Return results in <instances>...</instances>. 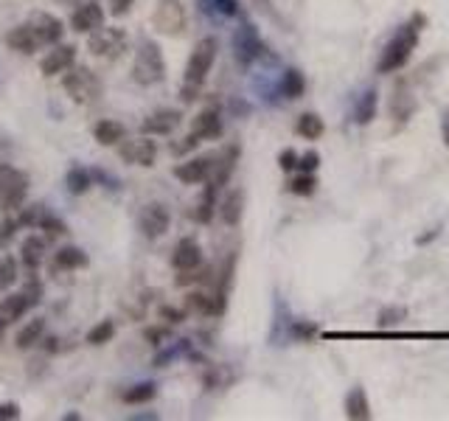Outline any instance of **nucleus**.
<instances>
[{"instance_id":"nucleus-1","label":"nucleus","mask_w":449,"mask_h":421,"mask_svg":"<svg viewBox=\"0 0 449 421\" xmlns=\"http://www.w3.org/2000/svg\"><path fill=\"white\" fill-rule=\"evenodd\" d=\"M424 23H427L424 14H413L410 23L401 26L393 34V39L388 42L382 57H379V65H377L379 73H396V70H401L407 62H410V57H413V51L419 46V31H421Z\"/></svg>"},{"instance_id":"nucleus-2","label":"nucleus","mask_w":449,"mask_h":421,"mask_svg":"<svg viewBox=\"0 0 449 421\" xmlns=\"http://www.w3.org/2000/svg\"><path fill=\"white\" fill-rule=\"evenodd\" d=\"M217 48H219L217 37H202L197 46H194V51H191V57H188V65H186V81H183L186 88H194V90L202 88V81H206V76H208L211 68H214Z\"/></svg>"},{"instance_id":"nucleus-3","label":"nucleus","mask_w":449,"mask_h":421,"mask_svg":"<svg viewBox=\"0 0 449 421\" xmlns=\"http://www.w3.org/2000/svg\"><path fill=\"white\" fill-rule=\"evenodd\" d=\"M132 76H135L138 84H143V88H149V84H157L163 76H166V62H163V54L157 48V42H152V39H143L141 42Z\"/></svg>"},{"instance_id":"nucleus-4","label":"nucleus","mask_w":449,"mask_h":421,"mask_svg":"<svg viewBox=\"0 0 449 421\" xmlns=\"http://www.w3.org/2000/svg\"><path fill=\"white\" fill-rule=\"evenodd\" d=\"M28 191V175L14 166H0V208L14 210L23 205Z\"/></svg>"},{"instance_id":"nucleus-5","label":"nucleus","mask_w":449,"mask_h":421,"mask_svg":"<svg viewBox=\"0 0 449 421\" xmlns=\"http://www.w3.org/2000/svg\"><path fill=\"white\" fill-rule=\"evenodd\" d=\"M62 88L68 90V96L76 101V104H90L101 96V81L88 70V68H73L65 81H62Z\"/></svg>"},{"instance_id":"nucleus-6","label":"nucleus","mask_w":449,"mask_h":421,"mask_svg":"<svg viewBox=\"0 0 449 421\" xmlns=\"http://www.w3.org/2000/svg\"><path fill=\"white\" fill-rule=\"evenodd\" d=\"M152 26L166 37H180L186 31V6L180 0H157Z\"/></svg>"},{"instance_id":"nucleus-7","label":"nucleus","mask_w":449,"mask_h":421,"mask_svg":"<svg viewBox=\"0 0 449 421\" xmlns=\"http://www.w3.org/2000/svg\"><path fill=\"white\" fill-rule=\"evenodd\" d=\"M90 51L96 54V57H107V59H112V57H121V51H124V46H127V34L121 31V28H96L93 34H90Z\"/></svg>"},{"instance_id":"nucleus-8","label":"nucleus","mask_w":449,"mask_h":421,"mask_svg":"<svg viewBox=\"0 0 449 421\" xmlns=\"http://www.w3.org/2000/svg\"><path fill=\"white\" fill-rule=\"evenodd\" d=\"M233 51H236V59L241 65H250L253 59L261 57L264 46H261V39H259V34H256V28L250 23H241L236 28V34H233Z\"/></svg>"},{"instance_id":"nucleus-9","label":"nucleus","mask_w":449,"mask_h":421,"mask_svg":"<svg viewBox=\"0 0 449 421\" xmlns=\"http://www.w3.org/2000/svg\"><path fill=\"white\" fill-rule=\"evenodd\" d=\"M172 225V214H169V208L166 205H160V202H149L143 210H141V231L146 239H157L169 231Z\"/></svg>"},{"instance_id":"nucleus-10","label":"nucleus","mask_w":449,"mask_h":421,"mask_svg":"<svg viewBox=\"0 0 449 421\" xmlns=\"http://www.w3.org/2000/svg\"><path fill=\"white\" fill-rule=\"evenodd\" d=\"M118 155L124 157L127 163H132V166H152L154 157H157V146L149 138H135V141H124V144H121L118 146Z\"/></svg>"},{"instance_id":"nucleus-11","label":"nucleus","mask_w":449,"mask_h":421,"mask_svg":"<svg viewBox=\"0 0 449 421\" xmlns=\"http://www.w3.org/2000/svg\"><path fill=\"white\" fill-rule=\"evenodd\" d=\"M28 26H31V31L37 34L39 46H54V42H59L62 34H65L62 20L54 17V14H34V17L28 20Z\"/></svg>"},{"instance_id":"nucleus-12","label":"nucleus","mask_w":449,"mask_h":421,"mask_svg":"<svg viewBox=\"0 0 449 421\" xmlns=\"http://www.w3.org/2000/svg\"><path fill=\"white\" fill-rule=\"evenodd\" d=\"M211 168H214V157H194V160H186L174 168V177L186 186H194V183H202L211 177Z\"/></svg>"},{"instance_id":"nucleus-13","label":"nucleus","mask_w":449,"mask_h":421,"mask_svg":"<svg viewBox=\"0 0 449 421\" xmlns=\"http://www.w3.org/2000/svg\"><path fill=\"white\" fill-rule=\"evenodd\" d=\"M101 23H104V12L99 3H85L70 14L73 31H81V34H93L96 28H101Z\"/></svg>"},{"instance_id":"nucleus-14","label":"nucleus","mask_w":449,"mask_h":421,"mask_svg":"<svg viewBox=\"0 0 449 421\" xmlns=\"http://www.w3.org/2000/svg\"><path fill=\"white\" fill-rule=\"evenodd\" d=\"M180 112L177 110H157L143 121V133L146 135H172L180 126Z\"/></svg>"},{"instance_id":"nucleus-15","label":"nucleus","mask_w":449,"mask_h":421,"mask_svg":"<svg viewBox=\"0 0 449 421\" xmlns=\"http://www.w3.org/2000/svg\"><path fill=\"white\" fill-rule=\"evenodd\" d=\"M199 141H214L222 135V118H219V110L217 107H208L202 110L197 118H194V130H191Z\"/></svg>"},{"instance_id":"nucleus-16","label":"nucleus","mask_w":449,"mask_h":421,"mask_svg":"<svg viewBox=\"0 0 449 421\" xmlns=\"http://www.w3.org/2000/svg\"><path fill=\"white\" fill-rule=\"evenodd\" d=\"M76 59V48L73 46H59L54 48L43 62H39V70H43V76H57L62 70H68Z\"/></svg>"},{"instance_id":"nucleus-17","label":"nucleus","mask_w":449,"mask_h":421,"mask_svg":"<svg viewBox=\"0 0 449 421\" xmlns=\"http://www.w3.org/2000/svg\"><path fill=\"white\" fill-rule=\"evenodd\" d=\"M172 264L177 270H194L202 264V250L194 239H180L177 247H174V256H172Z\"/></svg>"},{"instance_id":"nucleus-18","label":"nucleus","mask_w":449,"mask_h":421,"mask_svg":"<svg viewBox=\"0 0 449 421\" xmlns=\"http://www.w3.org/2000/svg\"><path fill=\"white\" fill-rule=\"evenodd\" d=\"M236 160H239V146H228V149L219 155V160L214 163V168H211V186L222 188V186L230 180L233 168H236Z\"/></svg>"},{"instance_id":"nucleus-19","label":"nucleus","mask_w":449,"mask_h":421,"mask_svg":"<svg viewBox=\"0 0 449 421\" xmlns=\"http://www.w3.org/2000/svg\"><path fill=\"white\" fill-rule=\"evenodd\" d=\"M6 46L14 48V51H20V54H31V51L39 48V39H37V34L31 31V26L26 23V26H17V28H12V31L6 34Z\"/></svg>"},{"instance_id":"nucleus-20","label":"nucleus","mask_w":449,"mask_h":421,"mask_svg":"<svg viewBox=\"0 0 449 421\" xmlns=\"http://www.w3.org/2000/svg\"><path fill=\"white\" fill-rule=\"evenodd\" d=\"M346 415L354 418V421H368L371 418V404H368V396H365V391L357 385L348 391L346 396Z\"/></svg>"},{"instance_id":"nucleus-21","label":"nucleus","mask_w":449,"mask_h":421,"mask_svg":"<svg viewBox=\"0 0 449 421\" xmlns=\"http://www.w3.org/2000/svg\"><path fill=\"white\" fill-rule=\"evenodd\" d=\"M241 210H244V191L241 188H233L225 199H222V208H219V214L225 219V225H239L241 222Z\"/></svg>"},{"instance_id":"nucleus-22","label":"nucleus","mask_w":449,"mask_h":421,"mask_svg":"<svg viewBox=\"0 0 449 421\" xmlns=\"http://www.w3.org/2000/svg\"><path fill=\"white\" fill-rule=\"evenodd\" d=\"M303 93H306V79H303V73L298 68H287V70H283V76H281V96L295 101Z\"/></svg>"},{"instance_id":"nucleus-23","label":"nucleus","mask_w":449,"mask_h":421,"mask_svg":"<svg viewBox=\"0 0 449 421\" xmlns=\"http://www.w3.org/2000/svg\"><path fill=\"white\" fill-rule=\"evenodd\" d=\"M93 135H96V141H99L101 146H115V144L124 141V126H121L118 121L104 118V121H99V124H96Z\"/></svg>"},{"instance_id":"nucleus-24","label":"nucleus","mask_w":449,"mask_h":421,"mask_svg":"<svg viewBox=\"0 0 449 421\" xmlns=\"http://www.w3.org/2000/svg\"><path fill=\"white\" fill-rule=\"evenodd\" d=\"M295 133H298L301 138H306V141H317V138H323V133H326V124H323V118H320L317 112H303V115L298 118V124H295Z\"/></svg>"},{"instance_id":"nucleus-25","label":"nucleus","mask_w":449,"mask_h":421,"mask_svg":"<svg viewBox=\"0 0 449 421\" xmlns=\"http://www.w3.org/2000/svg\"><path fill=\"white\" fill-rule=\"evenodd\" d=\"M23 262L28 270H37L39 264L46 262V239H39V236H28L23 242Z\"/></svg>"},{"instance_id":"nucleus-26","label":"nucleus","mask_w":449,"mask_h":421,"mask_svg":"<svg viewBox=\"0 0 449 421\" xmlns=\"http://www.w3.org/2000/svg\"><path fill=\"white\" fill-rule=\"evenodd\" d=\"M54 264L59 270H79V267H88V256L79 247H62L54 256Z\"/></svg>"},{"instance_id":"nucleus-27","label":"nucleus","mask_w":449,"mask_h":421,"mask_svg":"<svg viewBox=\"0 0 449 421\" xmlns=\"http://www.w3.org/2000/svg\"><path fill=\"white\" fill-rule=\"evenodd\" d=\"M43 331H46V320L43 317H34V320H28L20 331H17V349H31L39 337H43Z\"/></svg>"},{"instance_id":"nucleus-28","label":"nucleus","mask_w":449,"mask_h":421,"mask_svg":"<svg viewBox=\"0 0 449 421\" xmlns=\"http://www.w3.org/2000/svg\"><path fill=\"white\" fill-rule=\"evenodd\" d=\"M90 186H93V175L88 172V168L73 166L70 172H68V191L70 194H85Z\"/></svg>"},{"instance_id":"nucleus-29","label":"nucleus","mask_w":449,"mask_h":421,"mask_svg":"<svg viewBox=\"0 0 449 421\" xmlns=\"http://www.w3.org/2000/svg\"><path fill=\"white\" fill-rule=\"evenodd\" d=\"M154 393H157V385L154 382H141V385L127 388L124 393H121V399H124L127 404H143V402L154 399Z\"/></svg>"},{"instance_id":"nucleus-30","label":"nucleus","mask_w":449,"mask_h":421,"mask_svg":"<svg viewBox=\"0 0 449 421\" xmlns=\"http://www.w3.org/2000/svg\"><path fill=\"white\" fill-rule=\"evenodd\" d=\"M374 115H377V90H368V93H362V99L357 101L354 121L357 124H368Z\"/></svg>"},{"instance_id":"nucleus-31","label":"nucleus","mask_w":449,"mask_h":421,"mask_svg":"<svg viewBox=\"0 0 449 421\" xmlns=\"http://www.w3.org/2000/svg\"><path fill=\"white\" fill-rule=\"evenodd\" d=\"M186 312L214 315V295H206V292H188V295H186Z\"/></svg>"},{"instance_id":"nucleus-32","label":"nucleus","mask_w":449,"mask_h":421,"mask_svg":"<svg viewBox=\"0 0 449 421\" xmlns=\"http://www.w3.org/2000/svg\"><path fill=\"white\" fill-rule=\"evenodd\" d=\"M112 334H115L112 320H101L99 326H93V329L88 331V343H90V346H104V343L112 340Z\"/></svg>"},{"instance_id":"nucleus-33","label":"nucleus","mask_w":449,"mask_h":421,"mask_svg":"<svg viewBox=\"0 0 449 421\" xmlns=\"http://www.w3.org/2000/svg\"><path fill=\"white\" fill-rule=\"evenodd\" d=\"M290 191L292 194H298V197H312L315 191H317V180H315V175H309V172H301L292 183H290Z\"/></svg>"},{"instance_id":"nucleus-34","label":"nucleus","mask_w":449,"mask_h":421,"mask_svg":"<svg viewBox=\"0 0 449 421\" xmlns=\"http://www.w3.org/2000/svg\"><path fill=\"white\" fill-rule=\"evenodd\" d=\"M17 281V262L12 256L0 259V292H6Z\"/></svg>"},{"instance_id":"nucleus-35","label":"nucleus","mask_w":449,"mask_h":421,"mask_svg":"<svg viewBox=\"0 0 449 421\" xmlns=\"http://www.w3.org/2000/svg\"><path fill=\"white\" fill-rule=\"evenodd\" d=\"M401 317H404V309H401V306H385V309L379 312V326H382V329H393V326L401 323Z\"/></svg>"},{"instance_id":"nucleus-36","label":"nucleus","mask_w":449,"mask_h":421,"mask_svg":"<svg viewBox=\"0 0 449 421\" xmlns=\"http://www.w3.org/2000/svg\"><path fill=\"white\" fill-rule=\"evenodd\" d=\"M186 351H188V343H186V340H180L174 349H169V351L157 354V357H154V365H157V368H163V365H169L174 357H180V354H186Z\"/></svg>"},{"instance_id":"nucleus-37","label":"nucleus","mask_w":449,"mask_h":421,"mask_svg":"<svg viewBox=\"0 0 449 421\" xmlns=\"http://www.w3.org/2000/svg\"><path fill=\"white\" fill-rule=\"evenodd\" d=\"M317 166H320V155H317L315 149H309V152L298 155V168H301V172L315 175V168H317Z\"/></svg>"},{"instance_id":"nucleus-38","label":"nucleus","mask_w":449,"mask_h":421,"mask_svg":"<svg viewBox=\"0 0 449 421\" xmlns=\"http://www.w3.org/2000/svg\"><path fill=\"white\" fill-rule=\"evenodd\" d=\"M278 166L283 168V172H292V168H298V152L295 149H283L278 155Z\"/></svg>"},{"instance_id":"nucleus-39","label":"nucleus","mask_w":449,"mask_h":421,"mask_svg":"<svg viewBox=\"0 0 449 421\" xmlns=\"http://www.w3.org/2000/svg\"><path fill=\"white\" fill-rule=\"evenodd\" d=\"M39 228H46L48 236H62V233H68L65 225H62L57 217H43V219H39Z\"/></svg>"},{"instance_id":"nucleus-40","label":"nucleus","mask_w":449,"mask_h":421,"mask_svg":"<svg viewBox=\"0 0 449 421\" xmlns=\"http://www.w3.org/2000/svg\"><path fill=\"white\" fill-rule=\"evenodd\" d=\"M169 337V329H163V326H152V329H146V340L152 343V346H163V340Z\"/></svg>"},{"instance_id":"nucleus-41","label":"nucleus","mask_w":449,"mask_h":421,"mask_svg":"<svg viewBox=\"0 0 449 421\" xmlns=\"http://www.w3.org/2000/svg\"><path fill=\"white\" fill-rule=\"evenodd\" d=\"M46 214H43V205H34V208H28L26 214H23V225H39V219H43Z\"/></svg>"},{"instance_id":"nucleus-42","label":"nucleus","mask_w":449,"mask_h":421,"mask_svg":"<svg viewBox=\"0 0 449 421\" xmlns=\"http://www.w3.org/2000/svg\"><path fill=\"white\" fill-rule=\"evenodd\" d=\"M132 3H135V0H110V14L124 17V14L132 9Z\"/></svg>"},{"instance_id":"nucleus-43","label":"nucleus","mask_w":449,"mask_h":421,"mask_svg":"<svg viewBox=\"0 0 449 421\" xmlns=\"http://www.w3.org/2000/svg\"><path fill=\"white\" fill-rule=\"evenodd\" d=\"M160 317L169 320V323H180V320H186V312L174 309V306H160Z\"/></svg>"},{"instance_id":"nucleus-44","label":"nucleus","mask_w":449,"mask_h":421,"mask_svg":"<svg viewBox=\"0 0 449 421\" xmlns=\"http://www.w3.org/2000/svg\"><path fill=\"white\" fill-rule=\"evenodd\" d=\"M14 231H17V222H14V219H6L3 225H0V244L9 242V239L14 236Z\"/></svg>"},{"instance_id":"nucleus-45","label":"nucleus","mask_w":449,"mask_h":421,"mask_svg":"<svg viewBox=\"0 0 449 421\" xmlns=\"http://www.w3.org/2000/svg\"><path fill=\"white\" fill-rule=\"evenodd\" d=\"M17 415H20V407L14 402H3V404H0V421H3V418H17Z\"/></svg>"},{"instance_id":"nucleus-46","label":"nucleus","mask_w":449,"mask_h":421,"mask_svg":"<svg viewBox=\"0 0 449 421\" xmlns=\"http://www.w3.org/2000/svg\"><path fill=\"white\" fill-rule=\"evenodd\" d=\"M197 144H199V138H197V135L191 133L188 138H183V144H177V146H174V152H177V155H183V152H191V149H194Z\"/></svg>"},{"instance_id":"nucleus-47","label":"nucleus","mask_w":449,"mask_h":421,"mask_svg":"<svg viewBox=\"0 0 449 421\" xmlns=\"http://www.w3.org/2000/svg\"><path fill=\"white\" fill-rule=\"evenodd\" d=\"M315 326L312 323H295V337H306V340H309V337H315Z\"/></svg>"},{"instance_id":"nucleus-48","label":"nucleus","mask_w":449,"mask_h":421,"mask_svg":"<svg viewBox=\"0 0 449 421\" xmlns=\"http://www.w3.org/2000/svg\"><path fill=\"white\" fill-rule=\"evenodd\" d=\"M441 135H443V144L449 146V112H443L441 118Z\"/></svg>"}]
</instances>
